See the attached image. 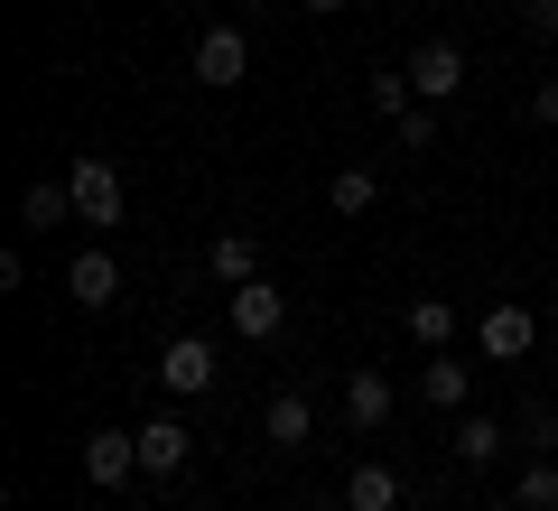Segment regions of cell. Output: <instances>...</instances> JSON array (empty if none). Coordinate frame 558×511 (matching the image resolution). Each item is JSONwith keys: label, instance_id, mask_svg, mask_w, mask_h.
<instances>
[{"label": "cell", "instance_id": "obj_1", "mask_svg": "<svg viewBox=\"0 0 558 511\" xmlns=\"http://www.w3.org/2000/svg\"><path fill=\"white\" fill-rule=\"evenodd\" d=\"M215 381H223V363H215L205 334H168V344H159V391L168 400H205Z\"/></svg>", "mask_w": 558, "mask_h": 511}, {"label": "cell", "instance_id": "obj_2", "mask_svg": "<svg viewBox=\"0 0 558 511\" xmlns=\"http://www.w3.org/2000/svg\"><path fill=\"white\" fill-rule=\"evenodd\" d=\"M531 344H539V316L521 307V297H494V307L475 316V354L484 363H531Z\"/></svg>", "mask_w": 558, "mask_h": 511}, {"label": "cell", "instance_id": "obj_3", "mask_svg": "<svg viewBox=\"0 0 558 511\" xmlns=\"http://www.w3.org/2000/svg\"><path fill=\"white\" fill-rule=\"evenodd\" d=\"M186 65H196V84H205V94H233V84L252 75V38H242L233 20H215V28L196 38V57H186Z\"/></svg>", "mask_w": 558, "mask_h": 511}, {"label": "cell", "instance_id": "obj_4", "mask_svg": "<svg viewBox=\"0 0 558 511\" xmlns=\"http://www.w3.org/2000/svg\"><path fill=\"white\" fill-rule=\"evenodd\" d=\"M65 186H75V215L84 223H121V205H131V196H121V168L102 149H84L75 168H65Z\"/></svg>", "mask_w": 558, "mask_h": 511}, {"label": "cell", "instance_id": "obj_5", "mask_svg": "<svg viewBox=\"0 0 558 511\" xmlns=\"http://www.w3.org/2000/svg\"><path fill=\"white\" fill-rule=\"evenodd\" d=\"M140 474V428H94L84 437V484L94 492H131Z\"/></svg>", "mask_w": 558, "mask_h": 511}, {"label": "cell", "instance_id": "obj_6", "mask_svg": "<svg viewBox=\"0 0 558 511\" xmlns=\"http://www.w3.org/2000/svg\"><path fill=\"white\" fill-rule=\"evenodd\" d=\"M223 316H233L242 344H270V334L289 326V297H279V279H242V289L223 297Z\"/></svg>", "mask_w": 558, "mask_h": 511}, {"label": "cell", "instance_id": "obj_7", "mask_svg": "<svg viewBox=\"0 0 558 511\" xmlns=\"http://www.w3.org/2000/svg\"><path fill=\"white\" fill-rule=\"evenodd\" d=\"M410 84H418V102H457L465 94V47L457 38H418L410 47Z\"/></svg>", "mask_w": 558, "mask_h": 511}, {"label": "cell", "instance_id": "obj_8", "mask_svg": "<svg viewBox=\"0 0 558 511\" xmlns=\"http://www.w3.org/2000/svg\"><path fill=\"white\" fill-rule=\"evenodd\" d=\"M186 455H196V437H186V418H178V410L140 418V474H149V484H168V474H186Z\"/></svg>", "mask_w": 558, "mask_h": 511}, {"label": "cell", "instance_id": "obj_9", "mask_svg": "<svg viewBox=\"0 0 558 511\" xmlns=\"http://www.w3.org/2000/svg\"><path fill=\"white\" fill-rule=\"evenodd\" d=\"M391 410H400V391H391V373H344V428H354V437H373V428H391Z\"/></svg>", "mask_w": 558, "mask_h": 511}, {"label": "cell", "instance_id": "obj_10", "mask_svg": "<svg viewBox=\"0 0 558 511\" xmlns=\"http://www.w3.org/2000/svg\"><path fill=\"white\" fill-rule=\"evenodd\" d=\"M65 297L102 316V307H112V297H121V260L102 252V242H94V252H75V260H65Z\"/></svg>", "mask_w": 558, "mask_h": 511}, {"label": "cell", "instance_id": "obj_11", "mask_svg": "<svg viewBox=\"0 0 558 511\" xmlns=\"http://www.w3.org/2000/svg\"><path fill=\"white\" fill-rule=\"evenodd\" d=\"M260 428H270V447H279V455H299L307 437H317V400H307V391H270Z\"/></svg>", "mask_w": 558, "mask_h": 511}, {"label": "cell", "instance_id": "obj_12", "mask_svg": "<svg viewBox=\"0 0 558 511\" xmlns=\"http://www.w3.org/2000/svg\"><path fill=\"white\" fill-rule=\"evenodd\" d=\"M502 447H512V437H502V418H484V410H465V418H457V437H447V455H457L465 474L502 465Z\"/></svg>", "mask_w": 558, "mask_h": 511}, {"label": "cell", "instance_id": "obj_13", "mask_svg": "<svg viewBox=\"0 0 558 511\" xmlns=\"http://www.w3.org/2000/svg\"><path fill=\"white\" fill-rule=\"evenodd\" d=\"M20 223H28V233L84 223V215H75V186H65V178H28V196H20Z\"/></svg>", "mask_w": 558, "mask_h": 511}, {"label": "cell", "instance_id": "obj_14", "mask_svg": "<svg viewBox=\"0 0 558 511\" xmlns=\"http://www.w3.org/2000/svg\"><path fill=\"white\" fill-rule=\"evenodd\" d=\"M205 279H215V289L260 279V242H252V233H215V242H205Z\"/></svg>", "mask_w": 558, "mask_h": 511}, {"label": "cell", "instance_id": "obj_15", "mask_svg": "<svg viewBox=\"0 0 558 511\" xmlns=\"http://www.w3.org/2000/svg\"><path fill=\"white\" fill-rule=\"evenodd\" d=\"M344 511H400V474L381 465V455H363V465L344 474Z\"/></svg>", "mask_w": 558, "mask_h": 511}, {"label": "cell", "instance_id": "obj_16", "mask_svg": "<svg viewBox=\"0 0 558 511\" xmlns=\"http://www.w3.org/2000/svg\"><path fill=\"white\" fill-rule=\"evenodd\" d=\"M418 400H428V410H465V400H475V373H465L457 354H428V373H418Z\"/></svg>", "mask_w": 558, "mask_h": 511}, {"label": "cell", "instance_id": "obj_17", "mask_svg": "<svg viewBox=\"0 0 558 511\" xmlns=\"http://www.w3.org/2000/svg\"><path fill=\"white\" fill-rule=\"evenodd\" d=\"M400 326H410L418 354H447V344H457V307H447V297H410V316H400Z\"/></svg>", "mask_w": 558, "mask_h": 511}, {"label": "cell", "instance_id": "obj_18", "mask_svg": "<svg viewBox=\"0 0 558 511\" xmlns=\"http://www.w3.org/2000/svg\"><path fill=\"white\" fill-rule=\"evenodd\" d=\"M326 205H336L344 223H363L381 205V178H373V168H336V178H326Z\"/></svg>", "mask_w": 558, "mask_h": 511}, {"label": "cell", "instance_id": "obj_19", "mask_svg": "<svg viewBox=\"0 0 558 511\" xmlns=\"http://www.w3.org/2000/svg\"><path fill=\"white\" fill-rule=\"evenodd\" d=\"M363 102H373L381 121H400L418 102V84H410V65H381V75H363Z\"/></svg>", "mask_w": 558, "mask_h": 511}, {"label": "cell", "instance_id": "obj_20", "mask_svg": "<svg viewBox=\"0 0 558 511\" xmlns=\"http://www.w3.org/2000/svg\"><path fill=\"white\" fill-rule=\"evenodd\" d=\"M512 502H521V511H558V455H531V465H521Z\"/></svg>", "mask_w": 558, "mask_h": 511}, {"label": "cell", "instance_id": "obj_21", "mask_svg": "<svg viewBox=\"0 0 558 511\" xmlns=\"http://www.w3.org/2000/svg\"><path fill=\"white\" fill-rule=\"evenodd\" d=\"M391 139H400V149H418V158H428V149H438V102H410V112L391 121Z\"/></svg>", "mask_w": 558, "mask_h": 511}, {"label": "cell", "instance_id": "obj_22", "mask_svg": "<svg viewBox=\"0 0 558 511\" xmlns=\"http://www.w3.org/2000/svg\"><path fill=\"white\" fill-rule=\"evenodd\" d=\"M521 447H531V455H558V410H521Z\"/></svg>", "mask_w": 558, "mask_h": 511}, {"label": "cell", "instance_id": "obj_23", "mask_svg": "<svg viewBox=\"0 0 558 511\" xmlns=\"http://www.w3.org/2000/svg\"><path fill=\"white\" fill-rule=\"evenodd\" d=\"M531 121H539V131H558V75L531 84Z\"/></svg>", "mask_w": 558, "mask_h": 511}, {"label": "cell", "instance_id": "obj_24", "mask_svg": "<svg viewBox=\"0 0 558 511\" xmlns=\"http://www.w3.org/2000/svg\"><path fill=\"white\" fill-rule=\"evenodd\" d=\"M521 28L531 38H558V0H521Z\"/></svg>", "mask_w": 558, "mask_h": 511}, {"label": "cell", "instance_id": "obj_25", "mask_svg": "<svg viewBox=\"0 0 558 511\" xmlns=\"http://www.w3.org/2000/svg\"><path fill=\"white\" fill-rule=\"evenodd\" d=\"M299 10H317V20H326V10H344V0H299Z\"/></svg>", "mask_w": 558, "mask_h": 511}, {"label": "cell", "instance_id": "obj_26", "mask_svg": "<svg viewBox=\"0 0 558 511\" xmlns=\"http://www.w3.org/2000/svg\"><path fill=\"white\" fill-rule=\"evenodd\" d=\"M475 511H521V502H475Z\"/></svg>", "mask_w": 558, "mask_h": 511}, {"label": "cell", "instance_id": "obj_27", "mask_svg": "<svg viewBox=\"0 0 558 511\" xmlns=\"http://www.w3.org/2000/svg\"><path fill=\"white\" fill-rule=\"evenodd\" d=\"M233 10H260V0H233Z\"/></svg>", "mask_w": 558, "mask_h": 511}]
</instances>
